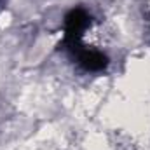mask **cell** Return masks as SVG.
Instances as JSON below:
<instances>
[{"label": "cell", "mask_w": 150, "mask_h": 150, "mask_svg": "<svg viewBox=\"0 0 150 150\" xmlns=\"http://www.w3.org/2000/svg\"><path fill=\"white\" fill-rule=\"evenodd\" d=\"M91 26V14L86 9H72L65 18V47L82 42L86 32Z\"/></svg>", "instance_id": "2"}, {"label": "cell", "mask_w": 150, "mask_h": 150, "mask_svg": "<svg viewBox=\"0 0 150 150\" xmlns=\"http://www.w3.org/2000/svg\"><path fill=\"white\" fill-rule=\"evenodd\" d=\"M67 51L70 52V56L77 61V65L86 70V72H93V74H98V72H103L107 67H108V56L96 49V47H91L84 42H79L74 45H68Z\"/></svg>", "instance_id": "1"}]
</instances>
